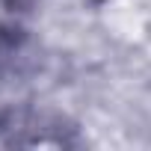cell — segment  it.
<instances>
[{"instance_id":"obj_1","label":"cell","mask_w":151,"mask_h":151,"mask_svg":"<svg viewBox=\"0 0 151 151\" xmlns=\"http://www.w3.org/2000/svg\"><path fill=\"white\" fill-rule=\"evenodd\" d=\"M89 145L83 124L71 113L36 104V101H12L0 107V148L9 151H80Z\"/></svg>"},{"instance_id":"obj_2","label":"cell","mask_w":151,"mask_h":151,"mask_svg":"<svg viewBox=\"0 0 151 151\" xmlns=\"http://www.w3.org/2000/svg\"><path fill=\"white\" fill-rule=\"evenodd\" d=\"M45 0H0V59L21 53L39 27Z\"/></svg>"}]
</instances>
